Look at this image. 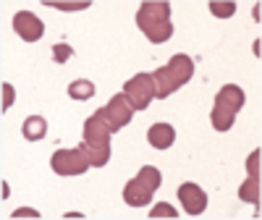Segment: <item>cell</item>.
I'll return each instance as SVG.
<instances>
[{"mask_svg":"<svg viewBox=\"0 0 262 220\" xmlns=\"http://www.w3.org/2000/svg\"><path fill=\"white\" fill-rule=\"evenodd\" d=\"M147 142L155 149H170L173 142H176V131H173L170 123H152L147 128Z\"/></svg>","mask_w":262,"mask_h":220,"instance_id":"obj_11","label":"cell"},{"mask_svg":"<svg viewBox=\"0 0 262 220\" xmlns=\"http://www.w3.org/2000/svg\"><path fill=\"white\" fill-rule=\"evenodd\" d=\"M42 6H50L58 11H86L92 6V0H76V3H69V0H42Z\"/></svg>","mask_w":262,"mask_h":220,"instance_id":"obj_15","label":"cell"},{"mask_svg":"<svg viewBox=\"0 0 262 220\" xmlns=\"http://www.w3.org/2000/svg\"><path fill=\"white\" fill-rule=\"evenodd\" d=\"M50 168L58 173V175H81L90 170V160L81 152V147H74V149H58L53 152L50 158Z\"/></svg>","mask_w":262,"mask_h":220,"instance_id":"obj_7","label":"cell"},{"mask_svg":"<svg viewBox=\"0 0 262 220\" xmlns=\"http://www.w3.org/2000/svg\"><path fill=\"white\" fill-rule=\"evenodd\" d=\"M191 76H194V60L189 55H173L163 69H158L152 74L155 86H158V100L170 97L176 90H181L184 84H189Z\"/></svg>","mask_w":262,"mask_h":220,"instance_id":"obj_3","label":"cell"},{"mask_svg":"<svg viewBox=\"0 0 262 220\" xmlns=\"http://www.w3.org/2000/svg\"><path fill=\"white\" fill-rule=\"evenodd\" d=\"M163 184V175L155 165H142L139 173L123 186V202L128 207H144L152 202V194H155Z\"/></svg>","mask_w":262,"mask_h":220,"instance_id":"obj_5","label":"cell"},{"mask_svg":"<svg viewBox=\"0 0 262 220\" xmlns=\"http://www.w3.org/2000/svg\"><path fill=\"white\" fill-rule=\"evenodd\" d=\"M95 92L97 90L90 79H76V81L69 84V97L71 100H90V97H95Z\"/></svg>","mask_w":262,"mask_h":220,"instance_id":"obj_14","label":"cell"},{"mask_svg":"<svg viewBox=\"0 0 262 220\" xmlns=\"http://www.w3.org/2000/svg\"><path fill=\"white\" fill-rule=\"evenodd\" d=\"M259 158H262L259 149H254L252 155L247 158V173H249V175H259Z\"/></svg>","mask_w":262,"mask_h":220,"instance_id":"obj_19","label":"cell"},{"mask_svg":"<svg viewBox=\"0 0 262 220\" xmlns=\"http://www.w3.org/2000/svg\"><path fill=\"white\" fill-rule=\"evenodd\" d=\"M74 55V48L71 45H66V42H58V45H53V60L55 63H69V58Z\"/></svg>","mask_w":262,"mask_h":220,"instance_id":"obj_17","label":"cell"},{"mask_svg":"<svg viewBox=\"0 0 262 220\" xmlns=\"http://www.w3.org/2000/svg\"><path fill=\"white\" fill-rule=\"evenodd\" d=\"M8 196H11V186L3 181V200H8Z\"/></svg>","mask_w":262,"mask_h":220,"instance_id":"obj_22","label":"cell"},{"mask_svg":"<svg viewBox=\"0 0 262 220\" xmlns=\"http://www.w3.org/2000/svg\"><path fill=\"white\" fill-rule=\"evenodd\" d=\"M21 134H24L27 142H39L48 137V121L42 116H29L24 121V126H21Z\"/></svg>","mask_w":262,"mask_h":220,"instance_id":"obj_12","label":"cell"},{"mask_svg":"<svg viewBox=\"0 0 262 220\" xmlns=\"http://www.w3.org/2000/svg\"><path fill=\"white\" fill-rule=\"evenodd\" d=\"M244 102H247V95L238 84L221 86V92L215 95V102H212V113H210V121H212L215 131H231V126L236 121V113L244 107Z\"/></svg>","mask_w":262,"mask_h":220,"instance_id":"obj_4","label":"cell"},{"mask_svg":"<svg viewBox=\"0 0 262 220\" xmlns=\"http://www.w3.org/2000/svg\"><path fill=\"white\" fill-rule=\"evenodd\" d=\"M210 13L215 18H231L236 13V3H233V0H212V3H210Z\"/></svg>","mask_w":262,"mask_h":220,"instance_id":"obj_16","label":"cell"},{"mask_svg":"<svg viewBox=\"0 0 262 220\" xmlns=\"http://www.w3.org/2000/svg\"><path fill=\"white\" fill-rule=\"evenodd\" d=\"M100 113H102V118L107 121V126H111L113 131H121L123 126L131 123V118H134V107H131V102L126 100L123 92H118V95L111 97V102H107L105 107H100Z\"/></svg>","mask_w":262,"mask_h":220,"instance_id":"obj_8","label":"cell"},{"mask_svg":"<svg viewBox=\"0 0 262 220\" xmlns=\"http://www.w3.org/2000/svg\"><path fill=\"white\" fill-rule=\"evenodd\" d=\"M179 202L184 205L186 215H202L207 210V194L194 181H186L179 186Z\"/></svg>","mask_w":262,"mask_h":220,"instance_id":"obj_9","label":"cell"},{"mask_svg":"<svg viewBox=\"0 0 262 220\" xmlns=\"http://www.w3.org/2000/svg\"><path fill=\"white\" fill-rule=\"evenodd\" d=\"M13 32L24 42H37L42 34H45V24H42L32 11H18L13 16Z\"/></svg>","mask_w":262,"mask_h":220,"instance_id":"obj_10","label":"cell"},{"mask_svg":"<svg viewBox=\"0 0 262 220\" xmlns=\"http://www.w3.org/2000/svg\"><path fill=\"white\" fill-rule=\"evenodd\" d=\"M123 95L126 100L131 102L134 110H147L152 105V100H158V86H155V79L152 74H137L131 76L126 84H123Z\"/></svg>","mask_w":262,"mask_h":220,"instance_id":"obj_6","label":"cell"},{"mask_svg":"<svg viewBox=\"0 0 262 220\" xmlns=\"http://www.w3.org/2000/svg\"><path fill=\"white\" fill-rule=\"evenodd\" d=\"M11 217H39V212L32 210V207H18V210H13Z\"/></svg>","mask_w":262,"mask_h":220,"instance_id":"obj_21","label":"cell"},{"mask_svg":"<svg viewBox=\"0 0 262 220\" xmlns=\"http://www.w3.org/2000/svg\"><path fill=\"white\" fill-rule=\"evenodd\" d=\"M238 200L257 205V210H259V175H247V181L238 186Z\"/></svg>","mask_w":262,"mask_h":220,"instance_id":"obj_13","label":"cell"},{"mask_svg":"<svg viewBox=\"0 0 262 220\" xmlns=\"http://www.w3.org/2000/svg\"><path fill=\"white\" fill-rule=\"evenodd\" d=\"M111 134H113V128L107 126V121L102 118L100 110L84 121V139L79 147L92 168H102L111 160Z\"/></svg>","mask_w":262,"mask_h":220,"instance_id":"obj_1","label":"cell"},{"mask_svg":"<svg viewBox=\"0 0 262 220\" xmlns=\"http://www.w3.org/2000/svg\"><path fill=\"white\" fill-rule=\"evenodd\" d=\"M149 217H179V210L173 207L170 202H158L155 207H152Z\"/></svg>","mask_w":262,"mask_h":220,"instance_id":"obj_18","label":"cell"},{"mask_svg":"<svg viewBox=\"0 0 262 220\" xmlns=\"http://www.w3.org/2000/svg\"><path fill=\"white\" fill-rule=\"evenodd\" d=\"M137 27L152 45H163L173 37V21H170V3H142L137 11Z\"/></svg>","mask_w":262,"mask_h":220,"instance_id":"obj_2","label":"cell"},{"mask_svg":"<svg viewBox=\"0 0 262 220\" xmlns=\"http://www.w3.org/2000/svg\"><path fill=\"white\" fill-rule=\"evenodd\" d=\"M13 100H16V90H13L8 81H3V113H6V110H11Z\"/></svg>","mask_w":262,"mask_h":220,"instance_id":"obj_20","label":"cell"}]
</instances>
